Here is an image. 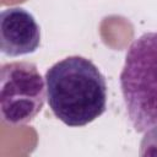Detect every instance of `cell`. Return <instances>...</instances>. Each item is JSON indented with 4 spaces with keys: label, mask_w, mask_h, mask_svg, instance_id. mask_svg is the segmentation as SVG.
Masks as SVG:
<instances>
[{
    "label": "cell",
    "mask_w": 157,
    "mask_h": 157,
    "mask_svg": "<svg viewBox=\"0 0 157 157\" xmlns=\"http://www.w3.org/2000/svg\"><path fill=\"white\" fill-rule=\"evenodd\" d=\"M47 99L54 115L71 128L85 126L107 109V82L87 58L67 56L45 72Z\"/></svg>",
    "instance_id": "cell-1"
},
{
    "label": "cell",
    "mask_w": 157,
    "mask_h": 157,
    "mask_svg": "<svg viewBox=\"0 0 157 157\" xmlns=\"http://www.w3.org/2000/svg\"><path fill=\"white\" fill-rule=\"evenodd\" d=\"M119 78L135 131L157 126V31L144 33L130 44Z\"/></svg>",
    "instance_id": "cell-2"
},
{
    "label": "cell",
    "mask_w": 157,
    "mask_h": 157,
    "mask_svg": "<svg viewBox=\"0 0 157 157\" xmlns=\"http://www.w3.org/2000/svg\"><path fill=\"white\" fill-rule=\"evenodd\" d=\"M47 98L45 78L36 64L12 61L0 69V115L4 123L22 125L32 121Z\"/></svg>",
    "instance_id": "cell-3"
},
{
    "label": "cell",
    "mask_w": 157,
    "mask_h": 157,
    "mask_svg": "<svg viewBox=\"0 0 157 157\" xmlns=\"http://www.w3.org/2000/svg\"><path fill=\"white\" fill-rule=\"evenodd\" d=\"M40 44V28L23 7H10L0 15V49L7 56L34 53Z\"/></svg>",
    "instance_id": "cell-4"
},
{
    "label": "cell",
    "mask_w": 157,
    "mask_h": 157,
    "mask_svg": "<svg viewBox=\"0 0 157 157\" xmlns=\"http://www.w3.org/2000/svg\"><path fill=\"white\" fill-rule=\"evenodd\" d=\"M144 137L140 144L139 155L145 156H157V126L144 132Z\"/></svg>",
    "instance_id": "cell-5"
}]
</instances>
